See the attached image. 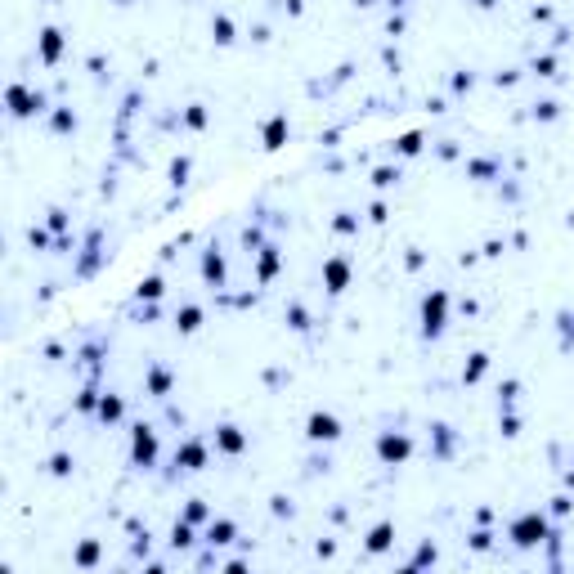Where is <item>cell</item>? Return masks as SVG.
I'll use <instances>...</instances> for the list:
<instances>
[{
	"label": "cell",
	"mask_w": 574,
	"mask_h": 574,
	"mask_svg": "<svg viewBox=\"0 0 574 574\" xmlns=\"http://www.w3.org/2000/svg\"><path fill=\"white\" fill-rule=\"evenodd\" d=\"M552 530H557V525H552V516L543 512V507H530V512H521V516H512V521H507V543H512L516 552H539L543 543H548Z\"/></svg>",
	"instance_id": "1"
},
{
	"label": "cell",
	"mask_w": 574,
	"mask_h": 574,
	"mask_svg": "<svg viewBox=\"0 0 574 574\" xmlns=\"http://www.w3.org/2000/svg\"><path fill=\"white\" fill-rule=\"evenodd\" d=\"M207 458H211V449H207V440H202V435H189L184 444L175 449V458H171L166 485H175L180 476H193V471H202V467H207Z\"/></svg>",
	"instance_id": "2"
},
{
	"label": "cell",
	"mask_w": 574,
	"mask_h": 574,
	"mask_svg": "<svg viewBox=\"0 0 574 574\" xmlns=\"http://www.w3.org/2000/svg\"><path fill=\"white\" fill-rule=\"evenodd\" d=\"M162 462V449H157V430L148 422H135L130 430V467H139V471H157Z\"/></svg>",
	"instance_id": "3"
},
{
	"label": "cell",
	"mask_w": 574,
	"mask_h": 574,
	"mask_svg": "<svg viewBox=\"0 0 574 574\" xmlns=\"http://www.w3.org/2000/svg\"><path fill=\"white\" fill-rule=\"evenodd\" d=\"M413 458V435L408 430H381L377 435V462L381 467H404Z\"/></svg>",
	"instance_id": "4"
},
{
	"label": "cell",
	"mask_w": 574,
	"mask_h": 574,
	"mask_svg": "<svg viewBox=\"0 0 574 574\" xmlns=\"http://www.w3.org/2000/svg\"><path fill=\"white\" fill-rule=\"evenodd\" d=\"M444 323H449V292H444V287H435V292L422 301V337L426 341H440Z\"/></svg>",
	"instance_id": "5"
},
{
	"label": "cell",
	"mask_w": 574,
	"mask_h": 574,
	"mask_svg": "<svg viewBox=\"0 0 574 574\" xmlns=\"http://www.w3.org/2000/svg\"><path fill=\"white\" fill-rule=\"evenodd\" d=\"M305 435H310V444H337L341 440V417L337 413H310V422H305Z\"/></svg>",
	"instance_id": "6"
},
{
	"label": "cell",
	"mask_w": 574,
	"mask_h": 574,
	"mask_svg": "<svg viewBox=\"0 0 574 574\" xmlns=\"http://www.w3.org/2000/svg\"><path fill=\"white\" fill-rule=\"evenodd\" d=\"M202 543H211V548H234V543H243L238 539V521H229V516H211V525L202 530Z\"/></svg>",
	"instance_id": "7"
},
{
	"label": "cell",
	"mask_w": 574,
	"mask_h": 574,
	"mask_svg": "<svg viewBox=\"0 0 574 574\" xmlns=\"http://www.w3.org/2000/svg\"><path fill=\"white\" fill-rule=\"evenodd\" d=\"M216 453L243 458V453H247V430H238L234 422H220V426H216Z\"/></svg>",
	"instance_id": "8"
},
{
	"label": "cell",
	"mask_w": 574,
	"mask_h": 574,
	"mask_svg": "<svg viewBox=\"0 0 574 574\" xmlns=\"http://www.w3.org/2000/svg\"><path fill=\"white\" fill-rule=\"evenodd\" d=\"M198 543H202V539H198V525L184 521V516H175V525H171V534H166V548L184 557V552H193Z\"/></svg>",
	"instance_id": "9"
},
{
	"label": "cell",
	"mask_w": 574,
	"mask_h": 574,
	"mask_svg": "<svg viewBox=\"0 0 574 574\" xmlns=\"http://www.w3.org/2000/svg\"><path fill=\"white\" fill-rule=\"evenodd\" d=\"M9 108L14 117H32V112H45V94L41 90H27V85H9Z\"/></svg>",
	"instance_id": "10"
},
{
	"label": "cell",
	"mask_w": 574,
	"mask_h": 574,
	"mask_svg": "<svg viewBox=\"0 0 574 574\" xmlns=\"http://www.w3.org/2000/svg\"><path fill=\"white\" fill-rule=\"evenodd\" d=\"M395 548V521H377L363 539V557H381V552Z\"/></svg>",
	"instance_id": "11"
},
{
	"label": "cell",
	"mask_w": 574,
	"mask_h": 574,
	"mask_svg": "<svg viewBox=\"0 0 574 574\" xmlns=\"http://www.w3.org/2000/svg\"><path fill=\"white\" fill-rule=\"evenodd\" d=\"M144 381H148V395L157 399V404H162V399H171V390H175V372H171L166 363H148V377H144Z\"/></svg>",
	"instance_id": "12"
},
{
	"label": "cell",
	"mask_w": 574,
	"mask_h": 574,
	"mask_svg": "<svg viewBox=\"0 0 574 574\" xmlns=\"http://www.w3.org/2000/svg\"><path fill=\"white\" fill-rule=\"evenodd\" d=\"M430 458L435 462H449L453 458V449H458V435H453V426H444V422H430Z\"/></svg>",
	"instance_id": "13"
},
{
	"label": "cell",
	"mask_w": 574,
	"mask_h": 574,
	"mask_svg": "<svg viewBox=\"0 0 574 574\" xmlns=\"http://www.w3.org/2000/svg\"><path fill=\"white\" fill-rule=\"evenodd\" d=\"M202 279L211 283L216 292H220V287H225V256H220V247H216V243H211V247H207V252H202Z\"/></svg>",
	"instance_id": "14"
},
{
	"label": "cell",
	"mask_w": 574,
	"mask_h": 574,
	"mask_svg": "<svg viewBox=\"0 0 574 574\" xmlns=\"http://www.w3.org/2000/svg\"><path fill=\"white\" fill-rule=\"evenodd\" d=\"M323 279H328V292H332V296L346 292V283H350V261H346V256H332V261L323 265Z\"/></svg>",
	"instance_id": "15"
},
{
	"label": "cell",
	"mask_w": 574,
	"mask_h": 574,
	"mask_svg": "<svg viewBox=\"0 0 574 574\" xmlns=\"http://www.w3.org/2000/svg\"><path fill=\"white\" fill-rule=\"evenodd\" d=\"M94 417H99L103 426H117V422H126V404H121V395H99V408H94Z\"/></svg>",
	"instance_id": "16"
},
{
	"label": "cell",
	"mask_w": 574,
	"mask_h": 574,
	"mask_svg": "<svg viewBox=\"0 0 574 574\" xmlns=\"http://www.w3.org/2000/svg\"><path fill=\"white\" fill-rule=\"evenodd\" d=\"M99 561H103V543H99V539L76 543V552H72V566H76V570H94Z\"/></svg>",
	"instance_id": "17"
},
{
	"label": "cell",
	"mask_w": 574,
	"mask_h": 574,
	"mask_svg": "<svg viewBox=\"0 0 574 574\" xmlns=\"http://www.w3.org/2000/svg\"><path fill=\"white\" fill-rule=\"evenodd\" d=\"M202 319H207L202 305H180V310H175V332H180V337H189V332L202 328Z\"/></svg>",
	"instance_id": "18"
},
{
	"label": "cell",
	"mask_w": 574,
	"mask_h": 574,
	"mask_svg": "<svg viewBox=\"0 0 574 574\" xmlns=\"http://www.w3.org/2000/svg\"><path fill=\"white\" fill-rule=\"evenodd\" d=\"M435 561H440V548L430 539H422V543H417V552L404 561V570H426V566H435Z\"/></svg>",
	"instance_id": "19"
},
{
	"label": "cell",
	"mask_w": 574,
	"mask_h": 574,
	"mask_svg": "<svg viewBox=\"0 0 574 574\" xmlns=\"http://www.w3.org/2000/svg\"><path fill=\"white\" fill-rule=\"evenodd\" d=\"M59 54H63V32L45 27V32H41V59L45 63H59Z\"/></svg>",
	"instance_id": "20"
},
{
	"label": "cell",
	"mask_w": 574,
	"mask_h": 574,
	"mask_svg": "<svg viewBox=\"0 0 574 574\" xmlns=\"http://www.w3.org/2000/svg\"><path fill=\"white\" fill-rule=\"evenodd\" d=\"M180 516H184V521H193V525H211V507H207L202 498H189Z\"/></svg>",
	"instance_id": "21"
},
{
	"label": "cell",
	"mask_w": 574,
	"mask_h": 574,
	"mask_svg": "<svg viewBox=\"0 0 574 574\" xmlns=\"http://www.w3.org/2000/svg\"><path fill=\"white\" fill-rule=\"evenodd\" d=\"M261 283H270L274 274H279V247H261Z\"/></svg>",
	"instance_id": "22"
},
{
	"label": "cell",
	"mask_w": 574,
	"mask_h": 574,
	"mask_svg": "<svg viewBox=\"0 0 574 574\" xmlns=\"http://www.w3.org/2000/svg\"><path fill=\"white\" fill-rule=\"evenodd\" d=\"M494 543H498V534H494V530H471V534H467V548H471V552H494Z\"/></svg>",
	"instance_id": "23"
},
{
	"label": "cell",
	"mask_w": 574,
	"mask_h": 574,
	"mask_svg": "<svg viewBox=\"0 0 574 574\" xmlns=\"http://www.w3.org/2000/svg\"><path fill=\"white\" fill-rule=\"evenodd\" d=\"M485 368H489V355H471V363L462 368V381H467V386H476V381L485 377Z\"/></svg>",
	"instance_id": "24"
},
{
	"label": "cell",
	"mask_w": 574,
	"mask_h": 574,
	"mask_svg": "<svg viewBox=\"0 0 574 574\" xmlns=\"http://www.w3.org/2000/svg\"><path fill=\"white\" fill-rule=\"evenodd\" d=\"M162 287H166V283H162L157 274H153V279H144V283L135 287V296H139V301H157V296H162Z\"/></svg>",
	"instance_id": "25"
},
{
	"label": "cell",
	"mask_w": 574,
	"mask_h": 574,
	"mask_svg": "<svg viewBox=\"0 0 574 574\" xmlns=\"http://www.w3.org/2000/svg\"><path fill=\"white\" fill-rule=\"evenodd\" d=\"M72 467H76L72 453H54L50 462H45V471H50V476H72Z\"/></svg>",
	"instance_id": "26"
},
{
	"label": "cell",
	"mask_w": 574,
	"mask_h": 574,
	"mask_svg": "<svg viewBox=\"0 0 574 574\" xmlns=\"http://www.w3.org/2000/svg\"><path fill=\"white\" fill-rule=\"evenodd\" d=\"M570 512H574V498H570V494H557V498H552V507H548L552 521H566Z\"/></svg>",
	"instance_id": "27"
},
{
	"label": "cell",
	"mask_w": 574,
	"mask_h": 574,
	"mask_svg": "<svg viewBox=\"0 0 574 574\" xmlns=\"http://www.w3.org/2000/svg\"><path fill=\"white\" fill-rule=\"evenodd\" d=\"M283 130H287V121L283 117H274L270 126H265V148H279V139H283Z\"/></svg>",
	"instance_id": "28"
},
{
	"label": "cell",
	"mask_w": 574,
	"mask_h": 574,
	"mask_svg": "<svg viewBox=\"0 0 574 574\" xmlns=\"http://www.w3.org/2000/svg\"><path fill=\"white\" fill-rule=\"evenodd\" d=\"M395 180H399V171H395V166H377V171H372V184H377V189H390Z\"/></svg>",
	"instance_id": "29"
},
{
	"label": "cell",
	"mask_w": 574,
	"mask_h": 574,
	"mask_svg": "<svg viewBox=\"0 0 574 574\" xmlns=\"http://www.w3.org/2000/svg\"><path fill=\"white\" fill-rule=\"evenodd\" d=\"M211 32H216V41H220V45H229V41H234V23H229V18H216V23H211Z\"/></svg>",
	"instance_id": "30"
},
{
	"label": "cell",
	"mask_w": 574,
	"mask_h": 574,
	"mask_svg": "<svg viewBox=\"0 0 574 574\" xmlns=\"http://www.w3.org/2000/svg\"><path fill=\"white\" fill-rule=\"evenodd\" d=\"M189 180V157H175L171 162V184H184Z\"/></svg>",
	"instance_id": "31"
},
{
	"label": "cell",
	"mask_w": 574,
	"mask_h": 574,
	"mask_svg": "<svg viewBox=\"0 0 574 574\" xmlns=\"http://www.w3.org/2000/svg\"><path fill=\"white\" fill-rule=\"evenodd\" d=\"M274 516H279V521H292V516H296L292 498H283V494H279V498H274Z\"/></svg>",
	"instance_id": "32"
},
{
	"label": "cell",
	"mask_w": 574,
	"mask_h": 574,
	"mask_svg": "<svg viewBox=\"0 0 574 574\" xmlns=\"http://www.w3.org/2000/svg\"><path fill=\"white\" fill-rule=\"evenodd\" d=\"M314 557H323V561H332V557H337V539H323V543H319V548H314Z\"/></svg>",
	"instance_id": "33"
},
{
	"label": "cell",
	"mask_w": 574,
	"mask_h": 574,
	"mask_svg": "<svg viewBox=\"0 0 574 574\" xmlns=\"http://www.w3.org/2000/svg\"><path fill=\"white\" fill-rule=\"evenodd\" d=\"M184 121H189V126H193V130H202V126H207V112H202V108H198V103H193V108H189V117H184Z\"/></svg>",
	"instance_id": "34"
},
{
	"label": "cell",
	"mask_w": 574,
	"mask_h": 574,
	"mask_svg": "<svg viewBox=\"0 0 574 574\" xmlns=\"http://www.w3.org/2000/svg\"><path fill=\"white\" fill-rule=\"evenodd\" d=\"M54 130H63V135L76 130V117H72V112H59V117H54Z\"/></svg>",
	"instance_id": "35"
},
{
	"label": "cell",
	"mask_w": 574,
	"mask_h": 574,
	"mask_svg": "<svg viewBox=\"0 0 574 574\" xmlns=\"http://www.w3.org/2000/svg\"><path fill=\"white\" fill-rule=\"evenodd\" d=\"M332 229H337V234H350V229H359V220L350 216V211H341V220H337V225H332Z\"/></svg>",
	"instance_id": "36"
},
{
	"label": "cell",
	"mask_w": 574,
	"mask_h": 574,
	"mask_svg": "<svg viewBox=\"0 0 574 574\" xmlns=\"http://www.w3.org/2000/svg\"><path fill=\"white\" fill-rule=\"evenodd\" d=\"M417 148H422V135H404L399 139V153H417Z\"/></svg>",
	"instance_id": "37"
},
{
	"label": "cell",
	"mask_w": 574,
	"mask_h": 574,
	"mask_svg": "<svg viewBox=\"0 0 574 574\" xmlns=\"http://www.w3.org/2000/svg\"><path fill=\"white\" fill-rule=\"evenodd\" d=\"M534 117H543V121H552V117H557V103H534Z\"/></svg>",
	"instance_id": "38"
},
{
	"label": "cell",
	"mask_w": 574,
	"mask_h": 574,
	"mask_svg": "<svg viewBox=\"0 0 574 574\" xmlns=\"http://www.w3.org/2000/svg\"><path fill=\"white\" fill-rule=\"evenodd\" d=\"M476 5H485V9H489V5H494V0H476Z\"/></svg>",
	"instance_id": "39"
},
{
	"label": "cell",
	"mask_w": 574,
	"mask_h": 574,
	"mask_svg": "<svg viewBox=\"0 0 574 574\" xmlns=\"http://www.w3.org/2000/svg\"><path fill=\"white\" fill-rule=\"evenodd\" d=\"M390 5H395V9H399V5H408V0H390Z\"/></svg>",
	"instance_id": "40"
}]
</instances>
